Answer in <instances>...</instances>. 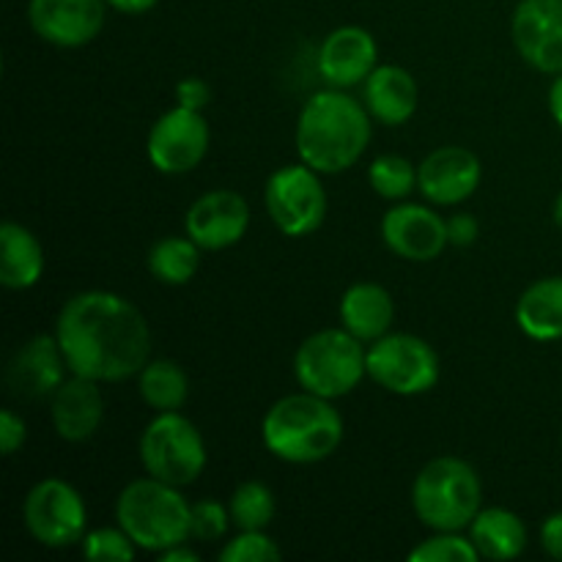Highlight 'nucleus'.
<instances>
[{"instance_id": "7c9ffc66", "label": "nucleus", "mask_w": 562, "mask_h": 562, "mask_svg": "<svg viewBox=\"0 0 562 562\" xmlns=\"http://www.w3.org/2000/svg\"><path fill=\"white\" fill-rule=\"evenodd\" d=\"M280 558L283 552L278 541H272L263 530H239L217 554L223 562H274Z\"/></svg>"}, {"instance_id": "a211bd4d", "label": "nucleus", "mask_w": 562, "mask_h": 562, "mask_svg": "<svg viewBox=\"0 0 562 562\" xmlns=\"http://www.w3.org/2000/svg\"><path fill=\"white\" fill-rule=\"evenodd\" d=\"M379 66V44L371 31L344 25L329 33L318 47V75L329 88H355L371 77Z\"/></svg>"}, {"instance_id": "f8f14e48", "label": "nucleus", "mask_w": 562, "mask_h": 562, "mask_svg": "<svg viewBox=\"0 0 562 562\" xmlns=\"http://www.w3.org/2000/svg\"><path fill=\"white\" fill-rule=\"evenodd\" d=\"M108 9V0H31L27 22L42 42L77 49L102 33Z\"/></svg>"}, {"instance_id": "4468645a", "label": "nucleus", "mask_w": 562, "mask_h": 562, "mask_svg": "<svg viewBox=\"0 0 562 562\" xmlns=\"http://www.w3.org/2000/svg\"><path fill=\"white\" fill-rule=\"evenodd\" d=\"M382 239L404 261H434L450 245L448 220L423 203H395L382 217Z\"/></svg>"}, {"instance_id": "6e6552de", "label": "nucleus", "mask_w": 562, "mask_h": 562, "mask_svg": "<svg viewBox=\"0 0 562 562\" xmlns=\"http://www.w3.org/2000/svg\"><path fill=\"white\" fill-rule=\"evenodd\" d=\"M318 170L300 162L283 165L267 179L263 203H267L269 220L280 234L291 239L316 234L327 220V190H324Z\"/></svg>"}, {"instance_id": "393cba45", "label": "nucleus", "mask_w": 562, "mask_h": 562, "mask_svg": "<svg viewBox=\"0 0 562 562\" xmlns=\"http://www.w3.org/2000/svg\"><path fill=\"white\" fill-rule=\"evenodd\" d=\"M140 398L157 412H179L190 398V379L184 368L165 357H154L137 373Z\"/></svg>"}, {"instance_id": "6ab92c4d", "label": "nucleus", "mask_w": 562, "mask_h": 562, "mask_svg": "<svg viewBox=\"0 0 562 562\" xmlns=\"http://www.w3.org/2000/svg\"><path fill=\"white\" fill-rule=\"evenodd\" d=\"M49 417H53L55 434L64 442H88L104 420V398L99 382L71 373L49 395Z\"/></svg>"}, {"instance_id": "412c9836", "label": "nucleus", "mask_w": 562, "mask_h": 562, "mask_svg": "<svg viewBox=\"0 0 562 562\" xmlns=\"http://www.w3.org/2000/svg\"><path fill=\"white\" fill-rule=\"evenodd\" d=\"M340 327L349 329L362 344H373L390 333L395 322V302L384 285L355 283L340 296Z\"/></svg>"}, {"instance_id": "473e14b6", "label": "nucleus", "mask_w": 562, "mask_h": 562, "mask_svg": "<svg viewBox=\"0 0 562 562\" xmlns=\"http://www.w3.org/2000/svg\"><path fill=\"white\" fill-rule=\"evenodd\" d=\"M27 437V426L14 409H3L0 412V450L3 456H14L16 450L25 445Z\"/></svg>"}, {"instance_id": "7ed1b4c3", "label": "nucleus", "mask_w": 562, "mask_h": 562, "mask_svg": "<svg viewBox=\"0 0 562 562\" xmlns=\"http://www.w3.org/2000/svg\"><path fill=\"white\" fill-rule=\"evenodd\" d=\"M261 439L269 453L285 464H318L344 442V417L329 398L302 390L269 406Z\"/></svg>"}, {"instance_id": "cd10ccee", "label": "nucleus", "mask_w": 562, "mask_h": 562, "mask_svg": "<svg viewBox=\"0 0 562 562\" xmlns=\"http://www.w3.org/2000/svg\"><path fill=\"white\" fill-rule=\"evenodd\" d=\"M368 181L384 201H404L417 187V168L401 154H382L368 168Z\"/></svg>"}, {"instance_id": "f257e3e1", "label": "nucleus", "mask_w": 562, "mask_h": 562, "mask_svg": "<svg viewBox=\"0 0 562 562\" xmlns=\"http://www.w3.org/2000/svg\"><path fill=\"white\" fill-rule=\"evenodd\" d=\"M69 373L93 382H126L151 360V329L126 296L80 291L64 302L55 322Z\"/></svg>"}, {"instance_id": "dca6fc26", "label": "nucleus", "mask_w": 562, "mask_h": 562, "mask_svg": "<svg viewBox=\"0 0 562 562\" xmlns=\"http://www.w3.org/2000/svg\"><path fill=\"white\" fill-rule=\"evenodd\" d=\"M250 228V206L236 190H209L184 214V231L201 250H225Z\"/></svg>"}, {"instance_id": "9b49d317", "label": "nucleus", "mask_w": 562, "mask_h": 562, "mask_svg": "<svg viewBox=\"0 0 562 562\" xmlns=\"http://www.w3.org/2000/svg\"><path fill=\"white\" fill-rule=\"evenodd\" d=\"M209 143H212V132L201 110L176 104L173 110L154 121L146 140V157L159 173L181 176L203 162Z\"/></svg>"}, {"instance_id": "bb28decb", "label": "nucleus", "mask_w": 562, "mask_h": 562, "mask_svg": "<svg viewBox=\"0 0 562 562\" xmlns=\"http://www.w3.org/2000/svg\"><path fill=\"white\" fill-rule=\"evenodd\" d=\"M228 510L236 530H267L272 525L278 503H274L272 488L258 481H247L234 488Z\"/></svg>"}, {"instance_id": "423d86ee", "label": "nucleus", "mask_w": 562, "mask_h": 562, "mask_svg": "<svg viewBox=\"0 0 562 562\" xmlns=\"http://www.w3.org/2000/svg\"><path fill=\"white\" fill-rule=\"evenodd\" d=\"M294 376L307 393L329 401L344 398L368 376V351L349 329H318L296 349Z\"/></svg>"}, {"instance_id": "ea45409f", "label": "nucleus", "mask_w": 562, "mask_h": 562, "mask_svg": "<svg viewBox=\"0 0 562 562\" xmlns=\"http://www.w3.org/2000/svg\"><path fill=\"white\" fill-rule=\"evenodd\" d=\"M552 217H554V225H558V228L562 231V192L558 195V201H554V212H552Z\"/></svg>"}, {"instance_id": "20e7f679", "label": "nucleus", "mask_w": 562, "mask_h": 562, "mask_svg": "<svg viewBox=\"0 0 562 562\" xmlns=\"http://www.w3.org/2000/svg\"><path fill=\"white\" fill-rule=\"evenodd\" d=\"M115 519L143 552H165L192 538V505L179 486L140 477L121 488L115 499Z\"/></svg>"}, {"instance_id": "9d476101", "label": "nucleus", "mask_w": 562, "mask_h": 562, "mask_svg": "<svg viewBox=\"0 0 562 562\" xmlns=\"http://www.w3.org/2000/svg\"><path fill=\"white\" fill-rule=\"evenodd\" d=\"M22 519L33 541L47 549L75 547L88 532L86 499L64 477L38 481L22 503Z\"/></svg>"}, {"instance_id": "0eeeda50", "label": "nucleus", "mask_w": 562, "mask_h": 562, "mask_svg": "<svg viewBox=\"0 0 562 562\" xmlns=\"http://www.w3.org/2000/svg\"><path fill=\"white\" fill-rule=\"evenodd\" d=\"M206 442L190 417L157 412L140 434V461L146 475L170 486H190L206 470Z\"/></svg>"}, {"instance_id": "c756f323", "label": "nucleus", "mask_w": 562, "mask_h": 562, "mask_svg": "<svg viewBox=\"0 0 562 562\" xmlns=\"http://www.w3.org/2000/svg\"><path fill=\"white\" fill-rule=\"evenodd\" d=\"M82 558L86 560H135V541L126 536L124 527H97L88 530L80 541Z\"/></svg>"}, {"instance_id": "5701e85b", "label": "nucleus", "mask_w": 562, "mask_h": 562, "mask_svg": "<svg viewBox=\"0 0 562 562\" xmlns=\"http://www.w3.org/2000/svg\"><path fill=\"white\" fill-rule=\"evenodd\" d=\"M516 324L541 344L562 340V274L541 278L521 291L516 302Z\"/></svg>"}, {"instance_id": "c85d7f7f", "label": "nucleus", "mask_w": 562, "mask_h": 562, "mask_svg": "<svg viewBox=\"0 0 562 562\" xmlns=\"http://www.w3.org/2000/svg\"><path fill=\"white\" fill-rule=\"evenodd\" d=\"M481 560L472 538L461 532H437L409 552V562H475Z\"/></svg>"}, {"instance_id": "2f4dec72", "label": "nucleus", "mask_w": 562, "mask_h": 562, "mask_svg": "<svg viewBox=\"0 0 562 562\" xmlns=\"http://www.w3.org/2000/svg\"><path fill=\"white\" fill-rule=\"evenodd\" d=\"M231 521L228 505L217 503V499H198L192 503V538L195 541H220L228 532Z\"/></svg>"}, {"instance_id": "72a5a7b5", "label": "nucleus", "mask_w": 562, "mask_h": 562, "mask_svg": "<svg viewBox=\"0 0 562 562\" xmlns=\"http://www.w3.org/2000/svg\"><path fill=\"white\" fill-rule=\"evenodd\" d=\"M176 99H179L181 108L190 110H201L212 102V88H209L206 80L201 77H184V80L176 86Z\"/></svg>"}, {"instance_id": "aec40b11", "label": "nucleus", "mask_w": 562, "mask_h": 562, "mask_svg": "<svg viewBox=\"0 0 562 562\" xmlns=\"http://www.w3.org/2000/svg\"><path fill=\"white\" fill-rule=\"evenodd\" d=\"M362 99L373 121L384 126H401L417 113L420 88L404 66L382 64L362 82Z\"/></svg>"}, {"instance_id": "4c0bfd02", "label": "nucleus", "mask_w": 562, "mask_h": 562, "mask_svg": "<svg viewBox=\"0 0 562 562\" xmlns=\"http://www.w3.org/2000/svg\"><path fill=\"white\" fill-rule=\"evenodd\" d=\"M549 113H552L554 124L562 130V71L554 75L552 88H549Z\"/></svg>"}, {"instance_id": "2eb2a0df", "label": "nucleus", "mask_w": 562, "mask_h": 562, "mask_svg": "<svg viewBox=\"0 0 562 562\" xmlns=\"http://www.w3.org/2000/svg\"><path fill=\"white\" fill-rule=\"evenodd\" d=\"M483 165L464 146H439L417 165V190L434 206H459L481 187Z\"/></svg>"}, {"instance_id": "58836bf2", "label": "nucleus", "mask_w": 562, "mask_h": 562, "mask_svg": "<svg viewBox=\"0 0 562 562\" xmlns=\"http://www.w3.org/2000/svg\"><path fill=\"white\" fill-rule=\"evenodd\" d=\"M190 543V541H187ZM187 543H179V547H170L165 549V552H159V560L162 562H198L201 558H198L195 549H190Z\"/></svg>"}, {"instance_id": "f03ea898", "label": "nucleus", "mask_w": 562, "mask_h": 562, "mask_svg": "<svg viewBox=\"0 0 562 562\" xmlns=\"http://www.w3.org/2000/svg\"><path fill=\"white\" fill-rule=\"evenodd\" d=\"M371 137V113L344 88L313 93L296 119V154L318 173L349 170L368 151Z\"/></svg>"}, {"instance_id": "f704fd0d", "label": "nucleus", "mask_w": 562, "mask_h": 562, "mask_svg": "<svg viewBox=\"0 0 562 562\" xmlns=\"http://www.w3.org/2000/svg\"><path fill=\"white\" fill-rule=\"evenodd\" d=\"M477 234H481V225L472 214L459 212L453 217H448V239L453 247H470L477 241Z\"/></svg>"}, {"instance_id": "ddd939ff", "label": "nucleus", "mask_w": 562, "mask_h": 562, "mask_svg": "<svg viewBox=\"0 0 562 562\" xmlns=\"http://www.w3.org/2000/svg\"><path fill=\"white\" fill-rule=\"evenodd\" d=\"M516 53L543 75L562 71V0H521L510 22Z\"/></svg>"}, {"instance_id": "c9c22d12", "label": "nucleus", "mask_w": 562, "mask_h": 562, "mask_svg": "<svg viewBox=\"0 0 562 562\" xmlns=\"http://www.w3.org/2000/svg\"><path fill=\"white\" fill-rule=\"evenodd\" d=\"M541 547L549 558L562 562V510L549 516L541 525Z\"/></svg>"}, {"instance_id": "e433bc0d", "label": "nucleus", "mask_w": 562, "mask_h": 562, "mask_svg": "<svg viewBox=\"0 0 562 562\" xmlns=\"http://www.w3.org/2000/svg\"><path fill=\"white\" fill-rule=\"evenodd\" d=\"M157 3L159 0H108L110 9L121 11V14H146Z\"/></svg>"}, {"instance_id": "4be33fe9", "label": "nucleus", "mask_w": 562, "mask_h": 562, "mask_svg": "<svg viewBox=\"0 0 562 562\" xmlns=\"http://www.w3.org/2000/svg\"><path fill=\"white\" fill-rule=\"evenodd\" d=\"M44 274V247L31 228L20 223L0 225V283L9 291H27Z\"/></svg>"}, {"instance_id": "f3484780", "label": "nucleus", "mask_w": 562, "mask_h": 562, "mask_svg": "<svg viewBox=\"0 0 562 562\" xmlns=\"http://www.w3.org/2000/svg\"><path fill=\"white\" fill-rule=\"evenodd\" d=\"M66 357L58 338L53 335H33L31 340L14 351L5 368V384L20 398H49L66 382Z\"/></svg>"}, {"instance_id": "39448f33", "label": "nucleus", "mask_w": 562, "mask_h": 562, "mask_svg": "<svg viewBox=\"0 0 562 562\" xmlns=\"http://www.w3.org/2000/svg\"><path fill=\"white\" fill-rule=\"evenodd\" d=\"M412 508L434 532L470 530L483 508V483L470 461L439 456L412 483Z\"/></svg>"}, {"instance_id": "a878e982", "label": "nucleus", "mask_w": 562, "mask_h": 562, "mask_svg": "<svg viewBox=\"0 0 562 562\" xmlns=\"http://www.w3.org/2000/svg\"><path fill=\"white\" fill-rule=\"evenodd\" d=\"M146 267L165 285H187L201 267V245L190 236H165L148 250Z\"/></svg>"}, {"instance_id": "b1692460", "label": "nucleus", "mask_w": 562, "mask_h": 562, "mask_svg": "<svg viewBox=\"0 0 562 562\" xmlns=\"http://www.w3.org/2000/svg\"><path fill=\"white\" fill-rule=\"evenodd\" d=\"M470 538L486 560H516L527 549L525 521L508 508H481L470 525Z\"/></svg>"}, {"instance_id": "1a4fd4ad", "label": "nucleus", "mask_w": 562, "mask_h": 562, "mask_svg": "<svg viewBox=\"0 0 562 562\" xmlns=\"http://www.w3.org/2000/svg\"><path fill=\"white\" fill-rule=\"evenodd\" d=\"M439 373L442 366L434 346L412 333H387L368 349V376L401 398L428 393Z\"/></svg>"}]
</instances>
